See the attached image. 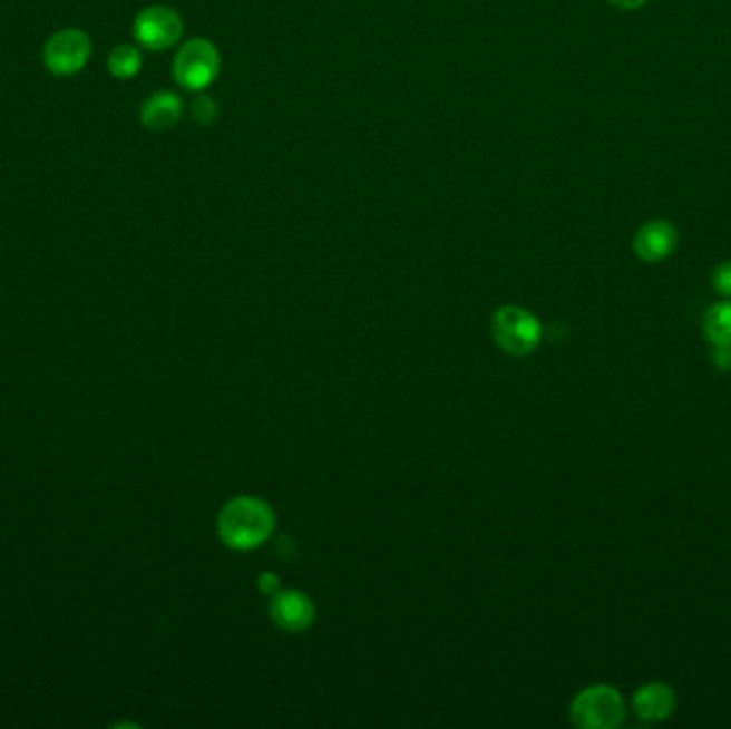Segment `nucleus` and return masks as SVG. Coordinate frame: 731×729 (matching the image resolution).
Here are the masks:
<instances>
[{
  "mask_svg": "<svg viewBox=\"0 0 731 729\" xmlns=\"http://www.w3.org/2000/svg\"><path fill=\"white\" fill-rule=\"evenodd\" d=\"M712 365L719 370H731V344H712Z\"/></svg>",
  "mask_w": 731,
  "mask_h": 729,
  "instance_id": "15",
  "label": "nucleus"
},
{
  "mask_svg": "<svg viewBox=\"0 0 731 729\" xmlns=\"http://www.w3.org/2000/svg\"><path fill=\"white\" fill-rule=\"evenodd\" d=\"M183 18L163 4L146 7L137 13L133 22V37L135 41L150 52H163L174 48L183 37Z\"/></svg>",
  "mask_w": 731,
  "mask_h": 729,
  "instance_id": "6",
  "label": "nucleus"
},
{
  "mask_svg": "<svg viewBox=\"0 0 731 729\" xmlns=\"http://www.w3.org/2000/svg\"><path fill=\"white\" fill-rule=\"evenodd\" d=\"M276 524L270 503L257 496H235L218 514L221 542L237 552L255 550L270 540Z\"/></svg>",
  "mask_w": 731,
  "mask_h": 729,
  "instance_id": "1",
  "label": "nucleus"
},
{
  "mask_svg": "<svg viewBox=\"0 0 731 729\" xmlns=\"http://www.w3.org/2000/svg\"><path fill=\"white\" fill-rule=\"evenodd\" d=\"M90 54V37L79 28H65L46 41L43 65L56 78H71L88 65Z\"/></svg>",
  "mask_w": 731,
  "mask_h": 729,
  "instance_id": "5",
  "label": "nucleus"
},
{
  "mask_svg": "<svg viewBox=\"0 0 731 729\" xmlns=\"http://www.w3.org/2000/svg\"><path fill=\"white\" fill-rule=\"evenodd\" d=\"M569 717L575 728L616 729L625 723L627 706L618 689L593 684L575 696Z\"/></svg>",
  "mask_w": 731,
  "mask_h": 729,
  "instance_id": "2",
  "label": "nucleus"
},
{
  "mask_svg": "<svg viewBox=\"0 0 731 729\" xmlns=\"http://www.w3.org/2000/svg\"><path fill=\"white\" fill-rule=\"evenodd\" d=\"M270 619L289 633H300L313 625L314 605L302 591H276L270 601Z\"/></svg>",
  "mask_w": 731,
  "mask_h": 729,
  "instance_id": "7",
  "label": "nucleus"
},
{
  "mask_svg": "<svg viewBox=\"0 0 731 729\" xmlns=\"http://www.w3.org/2000/svg\"><path fill=\"white\" fill-rule=\"evenodd\" d=\"M679 249V232L670 221H649L633 237L635 255L646 263L667 260Z\"/></svg>",
  "mask_w": 731,
  "mask_h": 729,
  "instance_id": "8",
  "label": "nucleus"
},
{
  "mask_svg": "<svg viewBox=\"0 0 731 729\" xmlns=\"http://www.w3.org/2000/svg\"><path fill=\"white\" fill-rule=\"evenodd\" d=\"M712 286L723 298H731V261H723L712 270Z\"/></svg>",
  "mask_w": 731,
  "mask_h": 729,
  "instance_id": "14",
  "label": "nucleus"
},
{
  "mask_svg": "<svg viewBox=\"0 0 731 729\" xmlns=\"http://www.w3.org/2000/svg\"><path fill=\"white\" fill-rule=\"evenodd\" d=\"M679 706L676 691L665 682H649L640 687L631 700L633 715L644 723H659L674 715Z\"/></svg>",
  "mask_w": 731,
  "mask_h": 729,
  "instance_id": "9",
  "label": "nucleus"
},
{
  "mask_svg": "<svg viewBox=\"0 0 731 729\" xmlns=\"http://www.w3.org/2000/svg\"><path fill=\"white\" fill-rule=\"evenodd\" d=\"M610 2L623 11H633V9H640L646 0H610Z\"/></svg>",
  "mask_w": 731,
  "mask_h": 729,
  "instance_id": "17",
  "label": "nucleus"
},
{
  "mask_svg": "<svg viewBox=\"0 0 731 729\" xmlns=\"http://www.w3.org/2000/svg\"><path fill=\"white\" fill-rule=\"evenodd\" d=\"M704 334L710 344H731V300L708 309L704 317Z\"/></svg>",
  "mask_w": 731,
  "mask_h": 729,
  "instance_id": "12",
  "label": "nucleus"
},
{
  "mask_svg": "<svg viewBox=\"0 0 731 729\" xmlns=\"http://www.w3.org/2000/svg\"><path fill=\"white\" fill-rule=\"evenodd\" d=\"M183 99L169 90L150 95L139 109V123L150 130H165L176 127L183 118Z\"/></svg>",
  "mask_w": 731,
  "mask_h": 729,
  "instance_id": "10",
  "label": "nucleus"
},
{
  "mask_svg": "<svg viewBox=\"0 0 731 729\" xmlns=\"http://www.w3.org/2000/svg\"><path fill=\"white\" fill-rule=\"evenodd\" d=\"M174 79L193 93L206 90L221 71V54L208 39H191L176 54Z\"/></svg>",
  "mask_w": 731,
  "mask_h": 729,
  "instance_id": "4",
  "label": "nucleus"
},
{
  "mask_svg": "<svg viewBox=\"0 0 731 729\" xmlns=\"http://www.w3.org/2000/svg\"><path fill=\"white\" fill-rule=\"evenodd\" d=\"M493 337L505 353L524 358L542 344V323L535 314L523 307H500L493 317Z\"/></svg>",
  "mask_w": 731,
  "mask_h": 729,
  "instance_id": "3",
  "label": "nucleus"
},
{
  "mask_svg": "<svg viewBox=\"0 0 731 729\" xmlns=\"http://www.w3.org/2000/svg\"><path fill=\"white\" fill-rule=\"evenodd\" d=\"M260 586H262L263 593L274 595V593L279 591V580L274 577V573H262V577H260Z\"/></svg>",
  "mask_w": 731,
  "mask_h": 729,
  "instance_id": "16",
  "label": "nucleus"
},
{
  "mask_svg": "<svg viewBox=\"0 0 731 729\" xmlns=\"http://www.w3.org/2000/svg\"><path fill=\"white\" fill-rule=\"evenodd\" d=\"M191 111H193V118H195L199 125H212V123L216 120V116H218V105H216V101H214L212 97L202 95V97H197V99L193 101Z\"/></svg>",
  "mask_w": 731,
  "mask_h": 729,
  "instance_id": "13",
  "label": "nucleus"
},
{
  "mask_svg": "<svg viewBox=\"0 0 731 729\" xmlns=\"http://www.w3.org/2000/svg\"><path fill=\"white\" fill-rule=\"evenodd\" d=\"M144 58L142 52L131 46V43H123L116 46L109 56H107V71L111 74V78L116 79H131L142 71Z\"/></svg>",
  "mask_w": 731,
  "mask_h": 729,
  "instance_id": "11",
  "label": "nucleus"
}]
</instances>
